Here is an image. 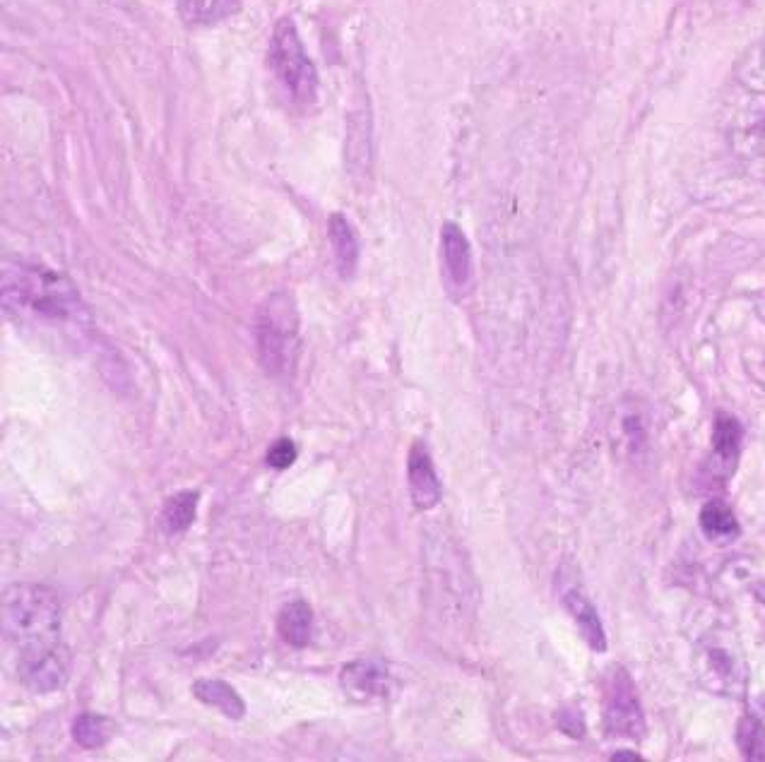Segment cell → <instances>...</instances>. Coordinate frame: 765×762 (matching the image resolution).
<instances>
[{
  "label": "cell",
  "mask_w": 765,
  "mask_h": 762,
  "mask_svg": "<svg viewBox=\"0 0 765 762\" xmlns=\"http://www.w3.org/2000/svg\"><path fill=\"white\" fill-rule=\"evenodd\" d=\"M193 693L202 702V705H210L214 710H220L222 714L231 716V720H241V716L245 714V702L234 691V685H229L224 681L200 679L193 683Z\"/></svg>",
  "instance_id": "cell-16"
},
{
  "label": "cell",
  "mask_w": 765,
  "mask_h": 762,
  "mask_svg": "<svg viewBox=\"0 0 765 762\" xmlns=\"http://www.w3.org/2000/svg\"><path fill=\"white\" fill-rule=\"evenodd\" d=\"M3 305L14 315L49 325H82L90 320L68 277L24 262L3 265Z\"/></svg>",
  "instance_id": "cell-2"
},
{
  "label": "cell",
  "mask_w": 765,
  "mask_h": 762,
  "mask_svg": "<svg viewBox=\"0 0 765 762\" xmlns=\"http://www.w3.org/2000/svg\"><path fill=\"white\" fill-rule=\"evenodd\" d=\"M742 438H744V431H742L739 419L727 412L715 414L713 458H711L713 479L727 481L734 474L736 460H739V450H742Z\"/></svg>",
  "instance_id": "cell-12"
},
{
  "label": "cell",
  "mask_w": 765,
  "mask_h": 762,
  "mask_svg": "<svg viewBox=\"0 0 765 762\" xmlns=\"http://www.w3.org/2000/svg\"><path fill=\"white\" fill-rule=\"evenodd\" d=\"M696 679L707 693L722 698H744L746 691V659L739 640L725 628L705 633L693 656Z\"/></svg>",
  "instance_id": "cell-4"
},
{
  "label": "cell",
  "mask_w": 765,
  "mask_h": 762,
  "mask_svg": "<svg viewBox=\"0 0 765 762\" xmlns=\"http://www.w3.org/2000/svg\"><path fill=\"white\" fill-rule=\"evenodd\" d=\"M563 606H566V611L571 613V619L575 621L577 630H581V635L585 638L590 648L595 652H604L606 650L604 625L600 621L597 609L592 606L590 599L581 590H568L566 594H563Z\"/></svg>",
  "instance_id": "cell-13"
},
{
  "label": "cell",
  "mask_w": 765,
  "mask_h": 762,
  "mask_svg": "<svg viewBox=\"0 0 765 762\" xmlns=\"http://www.w3.org/2000/svg\"><path fill=\"white\" fill-rule=\"evenodd\" d=\"M701 530L713 541H729L739 534V520L729 505L722 501H707L701 510Z\"/></svg>",
  "instance_id": "cell-18"
},
{
  "label": "cell",
  "mask_w": 765,
  "mask_h": 762,
  "mask_svg": "<svg viewBox=\"0 0 765 762\" xmlns=\"http://www.w3.org/2000/svg\"><path fill=\"white\" fill-rule=\"evenodd\" d=\"M241 8V0H183L181 18L191 27H210L231 18Z\"/></svg>",
  "instance_id": "cell-17"
},
{
  "label": "cell",
  "mask_w": 765,
  "mask_h": 762,
  "mask_svg": "<svg viewBox=\"0 0 765 762\" xmlns=\"http://www.w3.org/2000/svg\"><path fill=\"white\" fill-rule=\"evenodd\" d=\"M3 635L20 654L61 642V604L56 592L29 582L8 588L3 594Z\"/></svg>",
  "instance_id": "cell-3"
},
{
  "label": "cell",
  "mask_w": 765,
  "mask_h": 762,
  "mask_svg": "<svg viewBox=\"0 0 765 762\" xmlns=\"http://www.w3.org/2000/svg\"><path fill=\"white\" fill-rule=\"evenodd\" d=\"M715 3L722 8H742L748 3V0H715Z\"/></svg>",
  "instance_id": "cell-26"
},
{
  "label": "cell",
  "mask_w": 765,
  "mask_h": 762,
  "mask_svg": "<svg viewBox=\"0 0 765 762\" xmlns=\"http://www.w3.org/2000/svg\"><path fill=\"white\" fill-rule=\"evenodd\" d=\"M614 427L618 429V435H621V441H624L626 450L638 452L645 445L647 419H645V409L641 407V402L621 404L618 412H616V419H614Z\"/></svg>",
  "instance_id": "cell-19"
},
{
  "label": "cell",
  "mask_w": 765,
  "mask_h": 762,
  "mask_svg": "<svg viewBox=\"0 0 765 762\" xmlns=\"http://www.w3.org/2000/svg\"><path fill=\"white\" fill-rule=\"evenodd\" d=\"M278 630L286 644L301 650L311 642L313 633V609L303 599H294V602L284 604L278 619Z\"/></svg>",
  "instance_id": "cell-15"
},
{
  "label": "cell",
  "mask_w": 765,
  "mask_h": 762,
  "mask_svg": "<svg viewBox=\"0 0 765 762\" xmlns=\"http://www.w3.org/2000/svg\"><path fill=\"white\" fill-rule=\"evenodd\" d=\"M70 654L61 642L47 650L27 652L18 656V676L20 681L39 695L53 693L68 679Z\"/></svg>",
  "instance_id": "cell-8"
},
{
  "label": "cell",
  "mask_w": 765,
  "mask_h": 762,
  "mask_svg": "<svg viewBox=\"0 0 765 762\" xmlns=\"http://www.w3.org/2000/svg\"><path fill=\"white\" fill-rule=\"evenodd\" d=\"M612 760L614 762H618V760H641V755L638 753H614Z\"/></svg>",
  "instance_id": "cell-27"
},
{
  "label": "cell",
  "mask_w": 765,
  "mask_h": 762,
  "mask_svg": "<svg viewBox=\"0 0 765 762\" xmlns=\"http://www.w3.org/2000/svg\"><path fill=\"white\" fill-rule=\"evenodd\" d=\"M255 340L260 361L270 375H284L294 369L299 354V315L286 294H272L258 315Z\"/></svg>",
  "instance_id": "cell-5"
},
{
  "label": "cell",
  "mask_w": 765,
  "mask_h": 762,
  "mask_svg": "<svg viewBox=\"0 0 765 762\" xmlns=\"http://www.w3.org/2000/svg\"><path fill=\"white\" fill-rule=\"evenodd\" d=\"M296 445L289 441V438H280V441H274L268 450V455H265V462L272 467V469H289L294 462H296Z\"/></svg>",
  "instance_id": "cell-23"
},
{
  "label": "cell",
  "mask_w": 765,
  "mask_h": 762,
  "mask_svg": "<svg viewBox=\"0 0 765 762\" xmlns=\"http://www.w3.org/2000/svg\"><path fill=\"white\" fill-rule=\"evenodd\" d=\"M328 237L332 243V251H335L340 274L352 277L359 262V239L354 227L350 224V219L344 214H332L328 219Z\"/></svg>",
  "instance_id": "cell-14"
},
{
  "label": "cell",
  "mask_w": 765,
  "mask_h": 762,
  "mask_svg": "<svg viewBox=\"0 0 765 762\" xmlns=\"http://www.w3.org/2000/svg\"><path fill=\"white\" fill-rule=\"evenodd\" d=\"M758 710L765 714V695H761V698H758Z\"/></svg>",
  "instance_id": "cell-28"
},
{
  "label": "cell",
  "mask_w": 765,
  "mask_h": 762,
  "mask_svg": "<svg viewBox=\"0 0 765 762\" xmlns=\"http://www.w3.org/2000/svg\"><path fill=\"white\" fill-rule=\"evenodd\" d=\"M736 745L746 760L765 762V724L758 716H742V722L736 724Z\"/></svg>",
  "instance_id": "cell-22"
},
{
  "label": "cell",
  "mask_w": 765,
  "mask_h": 762,
  "mask_svg": "<svg viewBox=\"0 0 765 762\" xmlns=\"http://www.w3.org/2000/svg\"><path fill=\"white\" fill-rule=\"evenodd\" d=\"M198 491H181L171 495L162 510V522L169 534H181L193 524L198 512Z\"/></svg>",
  "instance_id": "cell-20"
},
{
  "label": "cell",
  "mask_w": 765,
  "mask_h": 762,
  "mask_svg": "<svg viewBox=\"0 0 765 762\" xmlns=\"http://www.w3.org/2000/svg\"><path fill=\"white\" fill-rule=\"evenodd\" d=\"M111 720H107V716H101V714H92V712H82L76 724H72V739H76L82 749H101L111 736Z\"/></svg>",
  "instance_id": "cell-21"
},
{
  "label": "cell",
  "mask_w": 765,
  "mask_h": 762,
  "mask_svg": "<svg viewBox=\"0 0 765 762\" xmlns=\"http://www.w3.org/2000/svg\"><path fill=\"white\" fill-rule=\"evenodd\" d=\"M441 260L445 282L453 291L467 289L472 282V251L470 241L455 222H445L441 231Z\"/></svg>",
  "instance_id": "cell-10"
},
{
  "label": "cell",
  "mask_w": 765,
  "mask_h": 762,
  "mask_svg": "<svg viewBox=\"0 0 765 762\" xmlns=\"http://www.w3.org/2000/svg\"><path fill=\"white\" fill-rule=\"evenodd\" d=\"M754 308H756V315L765 322V289L758 291L756 299H754Z\"/></svg>",
  "instance_id": "cell-25"
},
{
  "label": "cell",
  "mask_w": 765,
  "mask_h": 762,
  "mask_svg": "<svg viewBox=\"0 0 765 762\" xmlns=\"http://www.w3.org/2000/svg\"><path fill=\"white\" fill-rule=\"evenodd\" d=\"M717 126L734 157L765 164V37L732 66L719 94Z\"/></svg>",
  "instance_id": "cell-1"
},
{
  "label": "cell",
  "mask_w": 765,
  "mask_h": 762,
  "mask_svg": "<svg viewBox=\"0 0 765 762\" xmlns=\"http://www.w3.org/2000/svg\"><path fill=\"white\" fill-rule=\"evenodd\" d=\"M558 726L566 731L568 736L573 739H581L585 736V722H583V714L577 710H561L558 712Z\"/></svg>",
  "instance_id": "cell-24"
},
{
  "label": "cell",
  "mask_w": 765,
  "mask_h": 762,
  "mask_svg": "<svg viewBox=\"0 0 765 762\" xmlns=\"http://www.w3.org/2000/svg\"><path fill=\"white\" fill-rule=\"evenodd\" d=\"M407 481H410V495L416 510H431L441 501V481L433 467L429 448L416 441L410 450L407 458Z\"/></svg>",
  "instance_id": "cell-11"
},
{
  "label": "cell",
  "mask_w": 765,
  "mask_h": 762,
  "mask_svg": "<svg viewBox=\"0 0 765 762\" xmlns=\"http://www.w3.org/2000/svg\"><path fill=\"white\" fill-rule=\"evenodd\" d=\"M340 683L346 691V695L359 702L383 698L390 691L387 664L373 656L356 659V662H350L342 669Z\"/></svg>",
  "instance_id": "cell-9"
},
{
  "label": "cell",
  "mask_w": 765,
  "mask_h": 762,
  "mask_svg": "<svg viewBox=\"0 0 765 762\" xmlns=\"http://www.w3.org/2000/svg\"><path fill=\"white\" fill-rule=\"evenodd\" d=\"M604 726L612 736L641 739L645 734V716L635 683L624 666H612L604 693Z\"/></svg>",
  "instance_id": "cell-7"
},
{
  "label": "cell",
  "mask_w": 765,
  "mask_h": 762,
  "mask_svg": "<svg viewBox=\"0 0 765 762\" xmlns=\"http://www.w3.org/2000/svg\"><path fill=\"white\" fill-rule=\"evenodd\" d=\"M268 61H270L274 78L282 82V87H286V92L296 101L309 104V101L315 99L318 72H315V66L311 63L306 49H303L294 22L289 18L280 20L278 27H274Z\"/></svg>",
  "instance_id": "cell-6"
}]
</instances>
